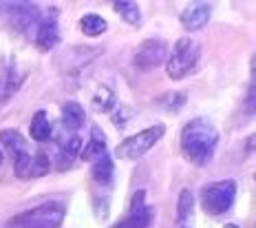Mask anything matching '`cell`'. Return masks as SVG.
<instances>
[{"mask_svg":"<svg viewBox=\"0 0 256 228\" xmlns=\"http://www.w3.org/2000/svg\"><path fill=\"white\" fill-rule=\"evenodd\" d=\"M144 204H146V190L137 188L130 197V208H137V206H144Z\"/></svg>","mask_w":256,"mask_h":228,"instance_id":"26","label":"cell"},{"mask_svg":"<svg viewBox=\"0 0 256 228\" xmlns=\"http://www.w3.org/2000/svg\"><path fill=\"white\" fill-rule=\"evenodd\" d=\"M82 153V137L78 133H68L66 137L58 140V155H56V168L58 171H68L78 162Z\"/></svg>","mask_w":256,"mask_h":228,"instance_id":"10","label":"cell"},{"mask_svg":"<svg viewBox=\"0 0 256 228\" xmlns=\"http://www.w3.org/2000/svg\"><path fill=\"white\" fill-rule=\"evenodd\" d=\"M115 107H117L115 91L110 87H106V84H102L93 95V109L98 111V113H113Z\"/></svg>","mask_w":256,"mask_h":228,"instance_id":"19","label":"cell"},{"mask_svg":"<svg viewBox=\"0 0 256 228\" xmlns=\"http://www.w3.org/2000/svg\"><path fill=\"white\" fill-rule=\"evenodd\" d=\"M113 9L120 14L122 20H126V23L132 25V27L142 25V9H140V5L132 3V0H117L113 5Z\"/></svg>","mask_w":256,"mask_h":228,"instance_id":"20","label":"cell"},{"mask_svg":"<svg viewBox=\"0 0 256 228\" xmlns=\"http://www.w3.org/2000/svg\"><path fill=\"white\" fill-rule=\"evenodd\" d=\"M34 42L40 47L42 51H49L60 42V27H58V9L49 14H42L38 27L34 31Z\"/></svg>","mask_w":256,"mask_h":228,"instance_id":"9","label":"cell"},{"mask_svg":"<svg viewBox=\"0 0 256 228\" xmlns=\"http://www.w3.org/2000/svg\"><path fill=\"white\" fill-rule=\"evenodd\" d=\"M66 215V204L62 199H49L14 215L7 228H60Z\"/></svg>","mask_w":256,"mask_h":228,"instance_id":"2","label":"cell"},{"mask_svg":"<svg viewBox=\"0 0 256 228\" xmlns=\"http://www.w3.org/2000/svg\"><path fill=\"white\" fill-rule=\"evenodd\" d=\"M51 171V160L44 151H38L34 153L31 157V166H29V179H36V177H44L46 173Z\"/></svg>","mask_w":256,"mask_h":228,"instance_id":"23","label":"cell"},{"mask_svg":"<svg viewBox=\"0 0 256 228\" xmlns=\"http://www.w3.org/2000/svg\"><path fill=\"white\" fill-rule=\"evenodd\" d=\"M106 137L102 133V129H98V126H93L90 129V140L88 144L82 148V153H80V157H82L84 162H95L100 160L102 155H106Z\"/></svg>","mask_w":256,"mask_h":228,"instance_id":"14","label":"cell"},{"mask_svg":"<svg viewBox=\"0 0 256 228\" xmlns=\"http://www.w3.org/2000/svg\"><path fill=\"white\" fill-rule=\"evenodd\" d=\"M62 124L64 129L68 131V133H76V131H80L84 126V122H86V111H84V107L80 102H64L62 104Z\"/></svg>","mask_w":256,"mask_h":228,"instance_id":"13","label":"cell"},{"mask_svg":"<svg viewBox=\"0 0 256 228\" xmlns=\"http://www.w3.org/2000/svg\"><path fill=\"white\" fill-rule=\"evenodd\" d=\"M108 206H110V199L108 197H98L95 199V215H98V219H106V215H108Z\"/></svg>","mask_w":256,"mask_h":228,"instance_id":"25","label":"cell"},{"mask_svg":"<svg viewBox=\"0 0 256 228\" xmlns=\"http://www.w3.org/2000/svg\"><path fill=\"white\" fill-rule=\"evenodd\" d=\"M201 60V45L192 38H179L172 45V49H168L166 58V71L170 80H184L190 73L196 71Z\"/></svg>","mask_w":256,"mask_h":228,"instance_id":"3","label":"cell"},{"mask_svg":"<svg viewBox=\"0 0 256 228\" xmlns=\"http://www.w3.org/2000/svg\"><path fill=\"white\" fill-rule=\"evenodd\" d=\"M186 102H188V95L184 91H168V93H164L162 98H157V104L164 111H168V113H177V111H181L186 107Z\"/></svg>","mask_w":256,"mask_h":228,"instance_id":"21","label":"cell"},{"mask_svg":"<svg viewBox=\"0 0 256 228\" xmlns=\"http://www.w3.org/2000/svg\"><path fill=\"white\" fill-rule=\"evenodd\" d=\"M93 179L100 184V186H108L115 177V162H113V155H102L100 160L93 162Z\"/></svg>","mask_w":256,"mask_h":228,"instance_id":"16","label":"cell"},{"mask_svg":"<svg viewBox=\"0 0 256 228\" xmlns=\"http://www.w3.org/2000/svg\"><path fill=\"white\" fill-rule=\"evenodd\" d=\"M223 228H241V226H236V224H226Z\"/></svg>","mask_w":256,"mask_h":228,"instance_id":"28","label":"cell"},{"mask_svg":"<svg viewBox=\"0 0 256 228\" xmlns=\"http://www.w3.org/2000/svg\"><path fill=\"white\" fill-rule=\"evenodd\" d=\"M168 58V42L164 38H146L135 49L132 56V65L140 71H152V69L162 67Z\"/></svg>","mask_w":256,"mask_h":228,"instance_id":"7","label":"cell"},{"mask_svg":"<svg viewBox=\"0 0 256 228\" xmlns=\"http://www.w3.org/2000/svg\"><path fill=\"white\" fill-rule=\"evenodd\" d=\"M0 144H2V153L12 155L14 160V173L18 179H29V166L34 153L29 151L24 135L18 129H2L0 131Z\"/></svg>","mask_w":256,"mask_h":228,"instance_id":"6","label":"cell"},{"mask_svg":"<svg viewBox=\"0 0 256 228\" xmlns=\"http://www.w3.org/2000/svg\"><path fill=\"white\" fill-rule=\"evenodd\" d=\"M2 162H4V153H2V148H0V166H2Z\"/></svg>","mask_w":256,"mask_h":228,"instance_id":"27","label":"cell"},{"mask_svg":"<svg viewBox=\"0 0 256 228\" xmlns=\"http://www.w3.org/2000/svg\"><path fill=\"white\" fill-rule=\"evenodd\" d=\"M29 135L34 137V142H46L51 140L53 135V126L49 122V115L46 111H36L34 118H31V124H29Z\"/></svg>","mask_w":256,"mask_h":228,"instance_id":"15","label":"cell"},{"mask_svg":"<svg viewBox=\"0 0 256 228\" xmlns=\"http://www.w3.org/2000/svg\"><path fill=\"white\" fill-rule=\"evenodd\" d=\"M42 14L34 3H12L9 5V25L14 27V31L18 34H34L38 27Z\"/></svg>","mask_w":256,"mask_h":228,"instance_id":"8","label":"cell"},{"mask_svg":"<svg viewBox=\"0 0 256 228\" xmlns=\"http://www.w3.org/2000/svg\"><path fill=\"white\" fill-rule=\"evenodd\" d=\"M106 29H108V23H106L100 14H84L82 18H80V31H82L84 36H88V38H98Z\"/></svg>","mask_w":256,"mask_h":228,"instance_id":"18","label":"cell"},{"mask_svg":"<svg viewBox=\"0 0 256 228\" xmlns=\"http://www.w3.org/2000/svg\"><path fill=\"white\" fill-rule=\"evenodd\" d=\"M22 80H24V76L20 73V69H18V62H16V58H9V65H7V78H4V82H2V100H9L12 95L18 91L20 87H22Z\"/></svg>","mask_w":256,"mask_h":228,"instance_id":"17","label":"cell"},{"mask_svg":"<svg viewBox=\"0 0 256 228\" xmlns=\"http://www.w3.org/2000/svg\"><path fill=\"white\" fill-rule=\"evenodd\" d=\"M164 133H166V124H152L148 129L140 131V133L128 135L115 146V155L120 160H140L162 140Z\"/></svg>","mask_w":256,"mask_h":228,"instance_id":"5","label":"cell"},{"mask_svg":"<svg viewBox=\"0 0 256 228\" xmlns=\"http://www.w3.org/2000/svg\"><path fill=\"white\" fill-rule=\"evenodd\" d=\"M128 118H130V111L117 104L115 111H113V124L117 126V129H124V126L128 124Z\"/></svg>","mask_w":256,"mask_h":228,"instance_id":"24","label":"cell"},{"mask_svg":"<svg viewBox=\"0 0 256 228\" xmlns=\"http://www.w3.org/2000/svg\"><path fill=\"white\" fill-rule=\"evenodd\" d=\"M212 16V5L210 3H188L181 9L179 18L184 29L188 31H199L201 27H206L208 20Z\"/></svg>","mask_w":256,"mask_h":228,"instance_id":"11","label":"cell"},{"mask_svg":"<svg viewBox=\"0 0 256 228\" xmlns=\"http://www.w3.org/2000/svg\"><path fill=\"white\" fill-rule=\"evenodd\" d=\"M152 219H154L152 206L144 204V206H137V208H130V213L124 219L117 221L113 228H150Z\"/></svg>","mask_w":256,"mask_h":228,"instance_id":"12","label":"cell"},{"mask_svg":"<svg viewBox=\"0 0 256 228\" xmlns=\"http://www.w3.org/2000/svg\"><path fill=\"white\" fill-rule=\"evenodd\" d=\"M181 153L190 164L194 166H206L212 162L214 151L218 146V131L210 120L206 118H194L186 122L179 135Z\"/></svg>","mask_w":256,"mask_h":228,"instance_id":"1","label":"cell"},{"mask_svg":"<svg viewBox=\"0 0 256 228\" xmlns=\"http://www.w3.org/2000/svg\"><path fill=\"white\" fill-rule=\"evenodd\" d=\"M192 213H194V195H192L190 188H184L179 193L177 199V219L179 221H188Z\"/></svg>","mask_w":256,"mask_h":228,"instance_id":"22","label":"cell"},{"mask_svg":"<svg viewBox=\"0 0 256 228\" xmlns=\"http://www.w3.org/2000/svg\"><path fill=\"white\" fill-rule=\"evenodd\" d=\"M236 188L238 186L234 179H218V182L206 184L199 195L201 208L208 215H214V217L226 215L234 206V201H236Z\"/></svg>","mask_w":256,"mask_h":228,"instance_id":"4","label":"cell"}]
</instances>
